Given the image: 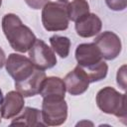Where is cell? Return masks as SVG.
Returning a JSON list of instances; mask_svg holds the SVG:
<instances>
[{
  "mask_svg": "<svg viewBox=\"0 0 127 127\" xmlns=\"http://www.w3.org/2000/svg\"><path fill=\"white\" fill-rule=\"evenodd\" d=\"M2 30L11 48L16 52H28L36 41L32 30L23 24L19 16L13 13H8L3 17Z\"/></svg>",
  "mask_w": 127,
  "mask_h": 127,
  "instance_id": "1",
  "label": "cell"
},
{
  "mask_svg": "<svg viewBox=\"0 0 127 127\" xmlns=\"http://www.w3.org/2000/svg\"><path fill=\"white\" fill-rule=\"evenodd\" d=\"M96 104L102 112L115 115L126 124L127 114L125 93H120L111 86L103 87L96 94Z\"/></svg>",
  "mask_w": 127,
  "mask_h": 127,
  "instance_id": "2",
  "label": "cell"
},
{
  "mask_svg": "<svg viewBox=\"0 0 127 127\" xmlns=\"http://www.w3.org/2000/svg\"><path fill=\"white\" fill-rule=\"evenodd\" d=\"M66 3L48 2L42 8V24L49 32L64 31L68 27Z\"/></svg>",
  "mask_w": 127,
  "mask_h": 127,
  "instance_id": "3",
  "label": "cell"
},
{
  "mask_svg": "<svg viewBox=\"0 0 127 127\" xmlns=\"http://www.w3.org/2000/svg\"><path fill=\"white\" fill-rule=\"evenodd\" d=\"M42 120L48 126H60L67 117V104L64 98L45 97L42 103Z\"/></svg>",
  "mask_w": 127,
  "mask_h": 127,
  "instance_id": "4",
  "label": "cell"
},
{
  "mask_svg": "<svg viewBox=\"0 0 127 127\" xmlns=\"http://www.w3.org/2000/svg\"><path fill=\"white\" fill-rule=\"evenodd\" d=\"M29 57L34 66L38 69L45 70L52 68L57 64L55 52L43 40L36 39L32 47L29 49Z\"/></svg>",
  "mask_w": 127,
  "mask_h": 127,
  "instance_id": "5",
  "label": "cell"
},
{
  "mask_svg": "<svg viewBox=\"0 0 127 127\" xmlns=\"http://www.w3.org/2000/svg\"><path fill=\"white\" fill-rule=\"evenodd\" d=\"M5 65L7 72L15 82L25 80L36 68L29 58L19 54H10L5 62Z\"/></svg>",
  "mask_w": 127,
  "mask_h": 127,
  "instance_id": "6",
  "label": "cell"
},
{
  "mask_svg": "<svg viewBox=\"0 0 127 127\" xmlns=\"http://www.w3.org/2000/svg\"><path fill=\"white\" fill-rule=\"evenodd\" d=\"M93 43L98 48L102 59L107 61L116 59L121 53V40L115 33L111 31H105L98 34Z\"/></svg>",
  "mask_w": 127,
  "mask_h": 127,
  "instance_id": "7",
  "label": "cell"
},
{
  "mask_svg": "<svg viewBox=\"0 0 127 127\" xmlns=\"http://www.w3.org/2000/svg\"><path fill=\"white\" fill-rule=\"evenodd\" d=\"M65 90L71 95H79L85 92L89 86V78L85 71L76 65L64 78Z\"/></svg>",
  "mask_w": 127,
  "mask_h": 127,
  "instance_id": "8",
  "label": "cell"
},
{
  "mask_svg": "<svg viewBox=\"0 0 127 127\" xmlns=\"http://www.w3.org/2000/svg\"><path fill=\"white\" fill-rule=\"evenodd\" d=\"M46 73L42 69L35 68L34 72L25 80L15 82V87L24 97L35 96L40 93L43 81L46 78Z\"/></svg>",
  "mask_w": 127,
  "mask_h": 127,
  "instance_id": "9",
  "label": "cell"
},
{
  "mask_svg": "<svg viewBox=\"0 0 127 127\" xmlns=\"http://www.w3.org/2000/svg\"><path fill=\"white\" fill-rule=\"evenodd\" d=\"M75 60L82 68L91 66L102 60L101 54L94 43H84L76 47Z\"/></svg>",
  "mask_w": 127,
  "mask_h": 127,
  "instance_id": "10",
  "label": "cell"
},
{
  "mask_svg": "<svg viewBox=\"0 0 127 127\" xmlns=\"http://www.w3.org/2000/svg\"><path fill=\"white\" fill-rule=\"evenodd\" d=\"M24 104V96L19 91H9L0 104V114L5 119H11L22 111Z\"/></svg>",
  "mask_w": 127,
  "mask_h": 127,
  "instance_id": "11",
  "label": "cell"
},
{
  "mask_svg": "<svg viewBox=\"0 0 127 127\" xmlns=\"http://www.w3.org/2000/svg\"><path fill=\"white\" fill-rule=\"evenodd\" d=\"M102 22L100 18L93 13H88L81 19L75 22V31L79 37L90 38L101 31Z\"/></svg>",
  "mask_w": 127,
  "mask_h": 127,
  "instance_id": "12",
  "label": "cell"
},
{
  "mask_svg": "<svg viewBox=\"0 0 127 127\" xmlns=\"http://www.w3.org/2000/svg\"><path fill=\"white\" fill-rule=\"evenodd\" d=\"M65 85L62 78L57 76L46 77L42 83L40 89V95L43 98L45 97H57L64 98L65 94Z\"/></svg>",
  "mask_w": 127,
  "mask_h": 127,
  "instance_id": "13",
  "label": "cell"
},
{
  "mask_svg": "<svg viewBox=\"0 0 127 127\" xmlns=\"http://www.w3.org/2000/svg\"><path fill=\"white\" fill-rule=\"evenodd\" d=\"M11 125H25V126H45L42 120V113L39 109L34 107H25L15 116Z\"/></svg>",
  "mask_w": 127,
  "mask_h": 127,
  "instance_id": "14",
  "label": "cell"
},
{
  "mask_svg": "<svg viewBox=\"0 0 127 127\" xmlns=\"http://www.w3.org/2000/svg\"><path fill=\"white\" fill-rule=\"evenodd\" d=\"M66 12L68 19L76 22L89 13V4L86 0H72L66 4Z\"/></svg>",
  "mask_w": 127,
  "mask_h": 127,
  "instance_id": "15",
  "label": "cell"
},
{
  "mask_svg": "<svg viewBox=\"0 0 127 127\" xmlns=\"http://www.w3.org/2000/svg\"><path fill=\"white\" fill-rule=\"evenodd\" d=\"M50 44L53 51L61 58L64 59L68 56L70 49V40L67 37L54 35L50 38Z\"/></svg>",
  "mask_w": 127,
  "mask_h": 127,
  "instance_id": "16",
  "label": "cell"
},
{
  "mask_svg": "<svg viewBox=\"0 0 127 127\" xmlns=\"http://www.w3.org/2000/svg\"><path fill=\"white\" fill-rule=\"evenodd\" d=\"M82 69L87 74V76L89 78V81L90 82H95V81H99V80L105 78V76L107 74V71H108V65L103 60H101L97 64H95L91 66L82 68Z\"/></svg>",
  "mask_w": 127,
  "mask_h": 127,
  "instance_id": "17",
  "label": "cell"
},
{
  "mask_svg": "<svg viewBox=\"0 0 127 127\" xmlns=\"http://www.w3.org/2000/svg\"><path fill=\"white\" fill-rule=\"evenodd\" d=\"M105 2L113 11H123L127 6V0H105Z\"/></svg>",
  "mask_w": 127,
  "mask_h": 127,
  "instance_id": "18",
  "label": "cell"
},
{
  "mask_svg": "<svg viewBox=\"0 0 127 127\" xmlns=\"http://www.w3.org/2000/svg\"><path fill=\"white\" fill-rule=\"evenodd\" d=\"M116 79L119 87H121L123 90H126V64H123L121 67H119Z\"/></svg>",
  "mask_w": 127,
  "mask_h": 127,
  "instance_id": "19",
  "label": "cell"
},
{
  "mask_svg": "<svg viewBox=\"0 0 127 127\" xmlns=\"http://www.w3.org/2000/svg\"><path fill=\"white\" fill-rule=\"evenodd\" d=\"M25 2L30 8L37 10V9L43 8L49 2V0H25Z\"/></svg>",
  "mask_w": 127,
  "mask_h": 127,
  "instance_id": "20",
  "label": "cell"
},
{
  "mask_svg": "<svg viewBox=\"0 0 127 127\" xmlns=\"http://www.w3.org/2000/svg\"><path fill=\"white\" fill-rule=\"evenodd\" d=\"M5 62H6V58H5V53L4 51L0 48V68L5 64Z\"/></svg>",
  "mask_w": 127,
  "mask_h": 127,
  "instance_id": "21",
  "label": "cell"
},
{
  "mask_svg": "<svg viewBox=\"0 0 127 127\" xmlns=\"http://www.w3.org/2000/svg\"><path fill=\"white\" fill-rule=\"evenodd\" d=\"M81 124H89V125H92V123H91V122H86V121H82V122H79V123H77V124H76V126H77V125H81Z\"/></svg>",
  "mask_w": 127,
  "mask_h": 127,
  "instance_id": "22",
  "label": "cell"
},
{
  "mask_svg": "<svg viewBox=\"0 0 127 127\" xmlns=\"http://www.w3.org/2000/svg\"><path fill=\"white\" fill-rule=\"evenodd\" d=\"M2 101H3V94H2V90L0 89V104L2 103Z\"/></svg>",
  "mask_w": 127,
  "mask_h": 127,
  "instance_id": "23",
  "label": "cell"
},
{
  "mask_svg": "<svg viewBox=\"0 0 127 127\" xmlns=\"http://www.w3.org/2000/svg\"><path fill=\"white\" fill-rule=\"evenodd\" d=\"M59 1H60V2H64V3H67L68 0H59Z\"/></svg>",
  "mask_w": 127,
  "mask_h": 127,
  "instance_id": "24",
  "label": "cell"
},
{
  "mask_svg": "<svg viewBox=\"0 0 127 127\" xmlns=\"http://www.w3.org/2000/svg\"><path fill=\"white\" fill-rule=\"evenodd\" d=\"M1 4H2V0H0V7H1Z\"/></svg>",
  "mask_w": 127,
  "mask_h": 127,
  "instance_id": "25",
  "label": "cell"
},
{
  "mask_svg": "<svg viewBox=\"0 0 127 127\" xmlns=\"http://www.w3.org/2000/svg\"><path fill=\"white\" fill-rule=\"evenodd\" d=\"M0 123H1V118H0Z\"/></svg>",
  "mask_w": 127,
  "mask_h": 127,
  "instance_id": "26",
  "label": "cell"
}]
</instances>
